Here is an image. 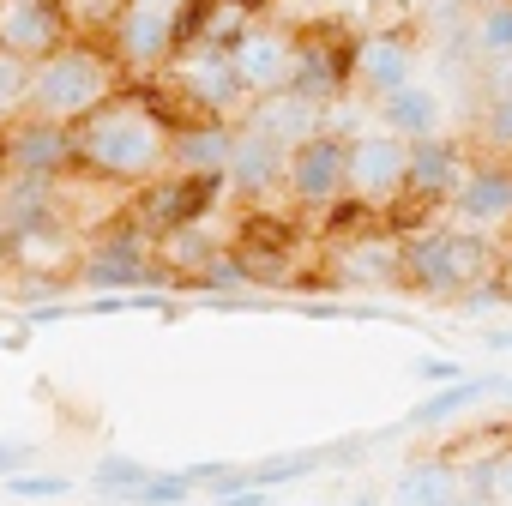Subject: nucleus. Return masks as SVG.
Returning a JSON list of instances; mask_svg holds the SVG:
<instances>
[{"label":"nucleus","instance_id":"c756f323","mask_svg":"<svg viewBox=\"0 0 512 506\" xmlns=\"http://www.w3.org/2000/svg\"><path fill=\"white\" fill-rule=\"evenodd\" d=\"M31 464H37V446H25V440H0V476H7V482L25 476Z\"/></svg>","mask_w":512,"mask_h":506},{"label":"nucleus","instance_id":"4468645a","mask_svg":"<svg viewBox=\"0 0 512 506\" xmlns=\"http://www.w3.org/2000/svg\"><path fill=\"white\" fill-rule=\"evenodd\" d=\"M464 181V151L452 139H416L410 163H404V193L422 205H446L452 187Z\"/></svg>","mask_w":512,"mask_h":506},{"label":"nucleus","instance_id":"f03ea898","mask_svg":"<svg viewBox=\"0 0 512 506\" xmlns=\"http://www.w3.org/2000/svg\"><path fill=\"white\" fill-rule=\"evenodd\" d=\"M115 91H121V61H115V49H103V43H91V37H73V43H61L49 61L31 67V97H25V109H31L37 121L73 127V121H85L91 109H103Z\"/></svg>","mask_w":512,"mask_h":506},{"label":"nucleus","instance_id":"473e14b6","mask_svg":"<svg viewBox=\"0 0 512 506\" xmlns=\"http://www.w3.org/2000/svg\"><path fill=\"white\" fill-rule=\"evenodd\" d=\"M278 494H266V488H235V494H217V500H205V506H272Z\"/></svg>","mask_w":512,"mask_h":506},{"label":"nucleus","instance_id":"2eb2a0df","mask_svg":"<svg viewBox=\"0 0 512 506\" xmlns=\"http://www.w3.org/2000/svg\"><path fill=\"white\" fill-rule=\"evenodd\" d=\"M446 205H452L470 229H476V223H500V217H512V169H506V163H470Z\"/></svg>","mask_w":512,"mask_h":506},{"label":"nucleus","instance_id":"6e6552de","mask_svg":"<svg viewBox=\"0 0 512 506\" xmlns=\"http://www.w3.org/2000/svg\"><path fill=\"white\" fill-rule=\"evenodd\" d=\"M332 284L338 290H386L404 284V241L386 235L380 223L362 235H344V247L332 253Z\"/></svg>","mask_w":512,"mask_h":506},{"label":"nucleus","instance_id":"f8f14e48","mask_svg":"<svg viewBox=\"0 0 512 506\" xmlns=\"http://www.w3.org/2000/svg\"><path fill=\"white\" fill-rule=\"evenodd\" d=\"M320 127H326V115H320L314 103H302L290 85H284V91H266V97H253V109H247V121H241V133L266 139V145H278V151H296V145L314 139Z\"/></svg>","mask_w":512,"mask_h":506},{"label":"nucleus","instance_id":"20e7f679","mask_svg":"<svg viewBox=\"0 0 512 506\" xmlns=\"http://www.w3.org/2000/svg\"><path fill=\"white\" fill-rule=\"evenodd\" d=\"M217 193H223V175H163V181H145L139 199H133V229L163 241L175 229H193L217 211Z\"/></svg>","mask_w":512,"mask_h":506},{"label":"nucleus","instance_id":"9d476101","mask_svg":"<svg viewBox=\"0 0 512 506\" xmlns=\"http://www.w3.org/2000/svg\"><path fill=\"white\" fill-rule=\"evenodd\" d=\"M73 169V127L61 121H19L7 127V175H31V181H61Z\"/></svg>","mask_w":512,"mask_h":506},{"label":"nucleus","instance_id":"c85d7f7f","mask_svg":"<svg viewBox=\"0 0 512 506\" xmlns=\"http://www.w3.org/2000/svg\"><path fill=\"white\" fill-rule=\"evenodd\" d=\"M476 43L488 55H512V7H488L482 25H476Z\"/></svg>","mask_w":512,"mask_h":506},{"label":"nucleus","instance_id":"1a4fd4ad","mask_svg":"<svg viewBox=\"0 0 512 506\" xmlns=\"http://www.w3.org/2000/svg\"><path fill=\"white\" fill-rule=\"evenodd\" d=\"M61 43H67L61 0H0V49H13V55H25L37 67Z\"/></svg>","mask_w":512,"mask_h":506},{"label":"nucleus","instance_id":"f257e3e1","mask_svg":"<svg viewBox=\"0 0 512 506\" xmlns=\"http://www.w3.org/2000/svg\"><path fill=\"white\" fill-rule=\"evenodd\" d=\"M169 163V133L151 121L139 91H115L103 109L73 121V169L115 181V187H145Z\"/></svg>","mask_w":512,"mask_h":506},{"label":"nucleus","instance_id":"393cba45","mask_svg":"<svg viewBox=\"0 0 512 506\" xmlns=\"http://www.w3.org/2000/svg\"><path fill=\"white\" fill-rule=\"evenodd\" d=\"M187 500H193V488L181 482V470H151V476L133 488L127 506H187Z\"/></svg>","mask_w":512,"mask_h":506},{"label":"nucleus","instance_id":"412c9836","mask_svg":"<svg viewBox=\"0 0 512 506\" xmlns=\"http://www.w3.org/2000/svg\"><path fill=\"white\" fill-rule=\"evenodd\" d=\"M79 253V241L67 235V223L61 217H49V223H37V229H19L13 235V266H25V272H55V266H67Z\"/></svg>","mask_w":512,"mask_h":506},{"label":"nucleus","instance_id":"5701e85b","mask_svg":"<svg viewBox=\"0 0 512 506\" xmlns=\"http://www.w3.org/2000/svg\"><path fill=\"white\" fill-rule=\"evenodd\" d=\"M332 470L326 464V446H308V452H278V458H260V464H247V488H284V482H302V476H320Z\"/></svg>","mask_w":512,"mask_h":506},{"label":"nucleus","instance_id":"7ed1b4c3","mask_svg":"<svg viewBox=\"0 0 512 506\" xmlns=\"http://www.w3.org/2000/svg\"><path fill=\"white\" fill-rule=\"evenodd\" d=\"M356 79V43L338 25H308L290 37V91L314 109L344 103V85Z\"/></svg>","mask_w":512,"mask_h":506},{"label":"nucleus","instance_id":"0eeeda50","mask_svg":"<svg viewBox=\"0 0 512 506\" xmlns=\"http://www.w3.org/2000/svg\"><path fill=\"white\" fill-rule=\"evenodd\" d=\"M404 163H410V145L392 139L386 127L380 133H356L350 139V163H344V193L386 211L398 193H404Z\"/></svg>","mask_w":512,"mask_h":506},{"label":"nucleus","instance_id":"ddd939ff","mask_svg":"<svg viewBox=\"0 0 512 506\" xmlns=\"http://www.w3.org/2000/svg\"><path fill=\"white\" fill-rule=\"evenodd\" d=\"M229 67H235V79H241L247 97L284 91V85H290V37H284V31H266V25H253V31L229 49Z\"/></svg>","mask_w":512,"mask_h":506},{"label":"nucleus","instance_id":"b1692460","mask_svg":"<svg viewBox=\"0 0 512 506\" xmlns=\"http://www.w3.org/2000/svg\"><path fill=\"white\" fill-rule=\"evenodd\" d=\"M151 476V464L145 458H133V452H103L97 458V470H91V488L103 494V500H115V506H127L133 500V488Z\"/></svg>","mask_w":512,"mask_h":506},{"label":"nucleus","instance_id":"e433bc0d","mask_svg":"<svg viewBox=\"0 0 512 506\" xmlns=\"http://www.w3.org/2000/svg\"><path fill=\"white\" fill-rule=\"evenodd\" d=\"M0 175H7V133H0Z\"/></svg>","mask_w":512,"mask_h":506},{"label":"nucleus","instance_id":"dca6fc26","mask_svg":"<svg viewBox=\"0 0 512 506\" xmlns=\"http://www.w3.org/2000/svg\"><path fill=\"white\" fill-rule=\"evenodd\" d=\"M284 157H290V151H278V145H266V139H253V133H241V127H235V151H229L223 181H229L241 199L260 205L266 193H278V187H284Z\"/></svg>","mask_w":512,"mask_h":506},{"label":"nucleus","instance_id":"a878e982","mask_svg":"<svg viewBox=\"0 0 512 506\" xmlns=\"http://www.w3.org/2000/svg\"><path fill=\"white\" fill-rule=\"evenodd\" d=\"M25 97H31V61L13 55V49H0V103L25 109Z\"/></svg>","mask_w":512,"mask_h":506},{"label":"nucleus","instance_id":"aec40b11","mask_svg":"<svg viewBox=\"0 0 512 506\" xmlns=\"http://www.w3.org/2000/svg\"><path fill=\"white\" fill-rule=\"evenodd\" d=\"M410 67H416V55H410L404 37H368V43H356V79L368 91H380V97L404 91L410 85Z\"/></svg>","mask_w":512,"mask_h":506},{"label":"nucleus","instance_id":"f704fd0d","mask_svg":"<svg viewBox=\"0 0 512 506\" xmlns=\"http://www.w3.org/2000/svg\"><path fill=\"white\" fill-rule=\"evenodd\" d=\"M0 272H13V235L0 229Z\"/></svg>","mask_w":512,"mask_h":506},{"label":"nucleus","instance_id":"72a5a7b5","mask_svg":"<svg viewBox=\"0 0 512 506\" xmlns=\"http://www.w3.org/2000/svg\"><path fill=\"white\" fill-rule=\"evenodd\" d=\"M229 7H241V13L253 19V13H266V7H278V0H229Z\"/></svg>","mask_w":512,"mask_h":506},{"label":"nucleus","instance_id":"a211bd4d","mask_svg":"<svg viewBox=\"0 0 512 506\" xmlns=\"http://www.w3.org/2000/svg\"><path fill=\"white\" fill-rule=\"evenodd\" d=\"M380 115H386V133H392V139L416 145V139H440V115H446V103H440V91H428V85L410 79L404 91L380 97Z\"/></svg>","mask_w":512,"mask_h":506},{"label":"nucleus","instance_id":"6ab92c4d","mask_svg":"<svg viewBox=\"0 0 512 506\" xmlns=\"http://www.w3.org/2000/svg\"><path fill=\"white\" fill-rule=\"evenodd\" d=\"M392 500L398 506H458L464 500V482H458V464L452 458H416V464H404L398 470V482H392Z\"/></svg>","mask_w":512,"mask_h":506},{"label":"nucleus","instance_id":"bb28decb","mask_svg":"<svg viewBox=\"0 0 512 506\" xmlns=\"http://www.w3.org/2000/svg\"><path fill=\"white\" fill-rule=\"evenodd\" d=\"M7 494H13V500H61V494H73V476L25 470V476H13V482H7Z\"/></svg>","mask_w":512,"mask_h":506},{"label":"nucleus","instance_id":"ea45409f","mask_svg":"<svg viewBox=\"0 0 512 506\" xmlns=\"http://www.w3.org/2000/svg\"><path fill=\"white\" fill-rule=\"evenodd\" d=\"M350 506H380V500H374V494H356V500H350Z\"/></svg>","mask_w":512,"mask_h":506},{"label":"nucleus","instance_id":"c9c22d12","mask_svg":"<svg viewBox=\"0 0 512 506\" xmlns=\"http://www.w3.org/2000/svg\"><path fill=\"white\" fill-rule=\"evenodd\" d=\"M7 127H13V109H7V103H0V133H7Z\"/></svg>","mask_w":512,"mask_h":506},{"label":"nucleus","instance_id":"4be33fe9","mask_svg":"<svg viewBox=\"0 0 512 506\" xmlns=\"http://www.w3.org/2000/svg\"><path fill=\"white\" fill-rule=\"evenodd\" d=\"M494 386H500V374H470V380H458V386H440V392H434V398H422L398 428H440V422H452L458 410H470L476 398H488Z\"/></svg>","mask_w":512,"mask_h":506},{"label":"nucleus","instance_id":"a19ab883","mask_svg":"<svg viewBox=\"0 0 512 506\" xmlns=\"http://www.w3.org/2000/svg\"><path fill=\"white\" fill-rule=\"evenodd\" d=\"M392 7H410V0H392Z\"/></svg>","mask_w":512,"mask_h":506},{"label":"nucleus","instance_id":"4c0bfd02","mask_svg":"<svg viewBox=\"0 0 512 506\" xmlns=\"http://www.w3.org/2000/svg\"><path fill=\"white\" fill-rule=\"evenodd\" d=\"M494 398H512V380H500V386H494Z\"/></svg>","mask_w":512,"mask_h":506},{"label":"nucleus","instance_id":"7c9ffc66","mask_svg":"<svg viewBox=\"0 0 512 506\" xmlns=\"http://www.w3.org/2000/svg\"><path fill=\"white\" fill-rule=\"evenodd\" d=\"M488 494H494L500 506H512V452H500V458L488 464Z\"/></svg>","mask_w":512,"mask_h":506},{"label":"nucleus","instance_id":"58836bf2","mask_svg":"<svg viewBox=\"0 0 512 506\" xmlns=\"http://www.w3.org/2000/svg\"><path fill=\"white\" fill-rule=\"evenodd\" d=\"M500 290H506V302H512V266H506V278H500Z\"/></svg>","mask_w":512,"mask_h":506},{"label":"nucleus","instance_id":"39448f33","mask_svg":"<svg viewBox=\"0 0 512 506\" xmlns=\"http://www.w3.org/2000/svg\"><path fill=\"white\" fill-rule=\"evenodd\" d=\"M169 85L187 97V109L199 121H229L241 109V97H247L241 79H235V67H229V55L223 49H205V43L169 55Z\"/></svg>","mask_w":512,"mask_h":506},{"label":"nucleus","instance_id":"2f4dec72","mask_svg":"<svg viewBox=\"0 0 512 506\" xmlns=\"http://www.w3.org/2000/svg\"><path fill=\"white\" fill-rule=\"evenodd\" d=\"M416 374H422V380H434V386H458V380H470V374H464L458 362H446V356H440V362H434V356H428V362H416Z\"/></svg>","mask_w":512,"mask_h":506},{"label":"nucleus","instance_id":"9b49d317","mask_svg":"<svg viewBox=\"0 0 512 506\" xmlns=\"http://www.w3.org/2000/svg\"><path fill=\"white\" fill-rule=\"evenodd\" d=\"M169 25H175V0H127L115 19V61L121 67H163L169 61Z\"/></svg>","mask_w":512,"mask_h":506},{"label":"nucleus","instance_id":"f3484780","mask_svg":"<svg viewBox=\"0 0 512 506\" xmlns=\"http://www.w3.org/2000/svg\"><path fill=\"white\" fill-rule=\"evenodd\" d=\"M235 151V127L229 121H193L181 133H169V163L175 175H223Z\"/></svg>","mask_w":512,"mask_h":506},{"label":"nucleus","instance_id":"cd10ccee","mask_svg":"<svg viewBox=\"0 0 512 506\" xmlns=\"http://www.w3.org/2000/svg\"><path fill=\"white\" fill-rule=\"evenodd\" d=\"M482 133H488L494 145H512V73H500L494 103H488V115H482Z\"/></svg>","mask_w":512,"mask_h":506},{"label":"nucleus","instance_id":"423d86ee","mask_svg":"<svg viewBox=\"0 0 512 506\" xmlns=\"http://www.w3.org/2000/svg\"><path fill=\"white\" fill-rule=\"evenodd\" d=\"M344 163H350V139L320 127L314 139H302L290 157H284V193L308 211H326L344 199Z\"/></svg>","mask_w":512,"mask_h":506}]
</instances>
